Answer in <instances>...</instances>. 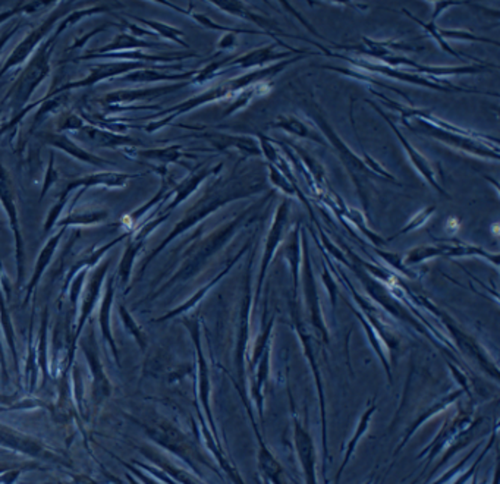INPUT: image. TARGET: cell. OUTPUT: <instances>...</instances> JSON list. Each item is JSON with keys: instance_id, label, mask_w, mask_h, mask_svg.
Listing matches in <instances>:
<instances>
[{"instance_id": "6da1fadb", "label": "cell", "mask_w": 500, "mask_h": 484, "mask_svg": "<svg viewBox=\"0 0 500 484\" xmlns=\"http://www.w3.org/2000/svg\"><path fill=\"white\" fill-rule=\"evenodd\" d=\"M289 55H292V53H278V52H275V46H267V47H261V49L248 52L247 55L232 61L230 64L236 65L242 69H248V68L261 66L263 64H269L272 61L285 59Z\"/></svg>"}, {"instance_id": "7a4b0ae2", "label": "cell", "mask_w": 500, "mask_h": 484, "mask_svg": "<svg viewBox=\"0 0 500 484\" xmlns=\"http://www.w3.org/2000/svg\"><path fill=\"white\" fill-rule=\"evenodd\" d=\"M217 147L221 148V150H226V148H238L239 151H242L244 154L247 156H258L261 151H260V145L250 138V137H236V135H219V139H217Z\"/></svg>"}, {"instance_id": "3957f363", "label": "cell", "mask_w": 500, "mask_h": 484, "mask_svg": "<svg viewBox=\"0 0 500 484\" xmlns=\"http://www.w3.org/2000/svg\"><path fill=\"white\" fill-rule=\"evenodd\" d=\"M272 127H278V128L285 129V131H287L290 134H295V135H299V137H304V138L317 141L320 144H324V139L320 137V134H314L313 131L308 128L302 121H299L295 116H279L275 121V124H272Z\"/></svg>"}, {"instance_id": "277c9868", "label": "cell", "mask_w": 500, "mask_h": 484, "mask_svg": "<svg viewBox=\"0 0 500 484\" xmlns=\"http://www.w3.org/2000/svg\"><path fill=\"white\" fill-rule=\"evenodd\" d=\"M217 4H219L221 9H224L226 12H229V13H232V15H238V16H241V18H247V19H250L252 22H255L258 27H263L264 30L269 28V30L276 31L275 24H273L272 21H269V19H266V18H263V16H258V15L252 13L250 9H247L245 4L241 3V1H217ZM278 32H283V31L278 30Z\"/></svg>"}, {"instance_id": "5b68a950", "label": "cell", "mask_w": 500, "mask_h": 484, "mask_svg": "<svg viewBox=\"0 0 500 484\" xmlns=\"http://www.w3.org/2000/svg\"><path fill=\"white\" fill-rule=\"evenodd\" d=\"M236 40H235V35L233 32H226L221 38V43H220V47L221 49H232L235 46Z\"/></svg>"}]
</instances>
